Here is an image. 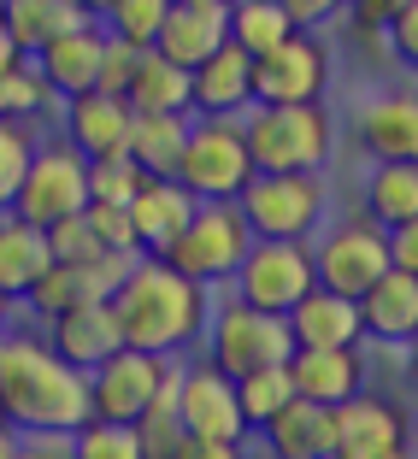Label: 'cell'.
Masks as SVG:
<instances>
[{
    "mask_svg": "<svg viewBox=\"0 0 418 459\" xmlns=\"http://www.w3.org/2000/svg\"><path fill=\"white\" fill-rule=\"evenodd\" d=\"M48 348H54L65 365H77V371L107 365L112 353L124 348L118 318H112V300H95V307H77V312H59L54 325H48Z\"/></svg>",
    "mask_w": 418,
    "mask_h": 459,
    "instance_id": "cell-22",
    "label": "cell"
},
{
    "mask_svg": "<svg viewBox=\"0 0 418 459\" xmlns=\"http://www.w3.org/2000/svg\"><path fill=\"white\" fill-rule=\"evenodd\" d=\"M48 247H54V265H95V259H107V247L95 242V230H89L83 212L48 230Z\"/></svg>",
    "mask_w": 418,
    "mask_h": 459,
    "instance_id": "cell-39",
    "label": "cell"
},
{
    "mask_svg": "<svg viewBox=\"0 0 418 459\" xmlns=\"http://www.w3.org/2000/svg\"><path fill=\"white\" fill-rule=\"evenodd\" d=\"M406 412L389 394H353L330 406V459H406Z\"/></svg>",
    "mask_w": 418,
    "mask_h": 459,
    "instance_id": "cell-13",
    "label": "cell"
},
{
    "mask_svg": "<svg viewBox=\"0 0 418 459\" xmlns=\"http://www.w3.org/2000/svg\"><path fill=\"white\" fill-rule=\"evenodd\" d=\"M100 65H107V30L100 24H83V30H71V36H59L54 48L36 54V71H41V82L54 89V100L95 95Z\"/></svg>",
    "mask_w": 418,
    "mask_h": 459,
    "instance_id": "cell-19",
    "label": "cell"
},
{
    "mask_svg": "<svg viewBox=\"0 0 418 459\" xmlns=\"http://www.w3.org/2000/svg\"><path fill=\"white\" fill-rule=\"evenodd\" d=\"M401 6H406V0H348V13L360 18L365 30H383L395 13H401Z\"/></svg>",
    "mask_w": 418,
    "mask_h": 459,
    "instance_id": "cell-46",
    "label": "cell"
},
{
    "mask_svg": "<svg viewBox=\"0 0 418 459\" xmlns=\"http://www.w3.org/2000/svg\"><path fill=\"white\" fill-rule=\"evenodd\" d=\"M13 459H71V436H18Z\"/></svg>",
    "mask_w": 418,
    "mask_h": 459,
    "instance_id": "cell-45",
    "label": "cell"
},
{
    "mask_svg": "<svg viewBox=\"0 0 418 459\" xmlns=\"http://www.w3.org/2000/svg\"><path fill=\"white\" fill-rule=\"evenodd\" d=\"M171 412L183 436H213V442H242V406H236V383L218 377L213 365H183L171 389Z\"/></svg>",
    "mask_w": 418,
    "mask_h": 459,
    "instance_id": "cell-14",
    "label": "cell"
},
{
    "mask_svg": "<svg viewBox=\"0 0 418 459\" xmlns=\"http://www.w3.org/2000/svg\"><path fill=\"white\" fill-rule=\"evenodd\" d=\"M230 41V6H189V0H171L160 36H153V54L171 59V65L195 71L201 59H213Z\"/></svg>",
    "mask_w": 418,
    "mask_h": 459,
    "instance_id": "cell-21",
    "label": "cell"
},
{
    "mask_svg": "<svg viewBox=\"0 0 418 459\" xmlns=\"http://www.w3.org/2000/svg\"><path fill=\"white\" fill-rule=\"evenodd\" d=\"M13 447H18V436L6 430V419H0V459H13Z\"/></svg>",
    "mask_w": 418,
    "mask_h": 459,
    "instance_id": "cell-50",
    "label": "cell"
},
{
    "mask_svg": "<svg viewBox=\"0 0 418 459\" xmlns=\"http://www.w3.org/2000/svg\"><path fill=\"white\" fill-rule=\"evenodd\" d=\"M0 24H6V41L18 48V59H36L41 48H54L59 36L95 24V18H83L71 0H0Z\"/></svg>",
    "mask_w": 418,
    "mask_h": 459,
    "instance_id": "cell-25",
    "label": "cell"
},
{
    "mask_svg": "<svg viewBox=\"0 0 418 459\" xmlns=\"http://www.w3.org/2000/svg\"><path fill=\"white\" fill-rule=\"evenodd\" d=\"M189 124H195L189 112H177V118H165V112H135L124 153H130V160L142 165L148 177H177L183 142H189Z\"/></svg>",
    "mask_w": 418,
    "mask_h": 459,
    "instance_id": "cell-30",
    "label": "cell"
},
{
    "mask_svg": "<svg viewBox=\"0 0 418 459\" xmlns=\"http://www.w3.org/2000/svg\"><path fill=\"white\" fill-rule=\"evenodd\" d=\"M312 289H318V277H312L307 242H254L230 277V295L254 312H271V318H289Z\"/></svg>",
    "mask_w": 418,
    "mask_h": 459,
    "instance_id": "cell-9",
    "label": "cell"
},
{
    "mask_svg": "<svg viewBox=\"0 0 418 459\" xmlns=\"http://www.w3.org/2000/svg\"><path fill=\"white\" fill-rule=\"evenodd\" d=\"M83 165H89V201L100 206H130L135 189L148 183V171L130 153H100V160H83Z\"/></svg>",
    "mask_w": 418,
    "mask_h": 459,
    "instance_id": "cell-36",
    "label": "cell"
},
{
    "mask_svg": "<svg viewBox=\"0 0 418 459\" xmlns=\"http://www.w3.org/2000/svg\"><path fill=\"white\" fill-rule=\"evenodd\" d=\"M289 383H295V401L342 406L365 389V353L360 348H295L289 353Z\"/></svg>",
    "mask_w": 418,
    "mask_h": 459,
    "instance_id": "cell-18",
    "label": "cell"
},
{
    "mask_svg": "<svg viewBox=\"0 0 418 459\" xmlns=\"http://www.w3.org/2000/svg\"><path fill=\"white\" fill-rule=\"evenodd\" d=\"M289 36H295V24H289V13L277 0H230V41H236L248 59L283 48Z\"/></svg>",
    "mask_w": 418,
    "mask_h": 459,
    "instance_id": "cell-32",
    "label": "cell"
},
{
    "mask_svg": "<svg viewBox=\"0 0 418 459\" xmlns=\"http://www.w3.org/2000/svg\"><path fill=\"white\" fill-rule=\"evenodd\" d=\"M353 142L371 153V165H418V95L389 89L353 112Z\"/></svg>",
    "mask_w": 418,
    "mask_h": 459,
    "instance_id": "cell-16",
    "label": "cell"
},
{
    "mask_svg": "<svg viewBox=\"0 0 418 459\" xmlns=\"http://www.w3.org/2000/svg\"><path fill=\"white\" fill-rule=\"evenodd\" d=\"M206 365H213L218 377H248V371H266V365H289L295 342H289V325L283 318H271V312H254L242 300L230 295L224 307L206 312Z\"/></svg>",
    "mask_w": 418,
    "mask_h": 459,
    "instance_id": "cell-7",
    "label": "cell"
},
{
    "mask_svg": "<svg viewBox=\"0 0 418 459\" xmlns=\"http://www.w3.org/2000/svg\"><path fill=\"white\" fill-rule=\"evenodd\" d=\"M401 359H406V377H413V383H418V330H413V336H406V342H401Z\"/></svg>",
    "mask_w": 418,
    "mask_h": 459,
    "instance_id": "cell-47",
    "label": "cell"
},
{
    "mask_svg": "<svg viewBox=\"0 0 418 459\" xmlns=\"http://www.w3.org/2000/svg\"><path fill=\"white\" fill-rule=\"evenodd\" d=\"M283 325L295 348H360V307L330 295V289H312Z\"/></svg>",
    "mask_w": 418,
    "mask_h": 459,
    "instance_id": "cell-26",
    "label": "cell"
},
{
    "mask_svg": "<svg viewBox=\"0 0 418 459\" xmlns=\"http://www.w3.org/2000/svg\"><path fill=\"white\" fill-rule=\"evenodd\" d=\"M0 419L13 436H77L89 424V371L65 365L48 336H0Z\"/></svg>",
    "mask_w": 418,
    "mask_h": 459,
    "instance_id": "cell-1",
    "label": "cell"
},
{
    "mask_svg": "<svg viewBox=\"0 0 418 459\" xmlns=\"http://www.w3.org/2000/svg\"><path fill=\"white\" fill-rule=\"evenodd\" d=\"M177 389V365L160 359V353H135V348H118L107 365L89 371V419L100 424H135L148 419L153 406Z\"/></svg>",
    "mask_w": 418,
    "mask_h": 459,
    "instance_id": "cell-8",
    "label": "cell"
},
{
    "mask_svg": "<svg viewBox=\"0 0 418 459\" xmlns=\"http://www.w3.org/2000/svg\"><path fill=\"white\" fill-rule=\"evenodd\" d=\"M71 459H148V454H142L135 430H124V424H100V419H89L77 436H71Z\"/></svg>",
    "mask_w": 418,
    "mask_h": 459,
    "instance_id": "cell-38",
    "label": "cell"
},
{
    "mask_svg": "<svg viewBox=\"0 0 418 459\" xmlns=\"http://www.w3.org/2000/svg\"><path fill=\"white\" fill-rule=\"evenodd\" d=\"M242 142L254 171H324L336 153V118L330 107H248Z\"/></svg>",
    "mask_w": 418,
    "mask_h": 459,
    "instance_id": "cell-3",
    "label": "cell"
},
{
    "mask_svg": "<svg viewBox=\"0 0 418 459\" xmlns=\"http://www.w3.org/2000/svg\"><path fill=\"white\" fill-rule=\"evenodd\" d=\"M83 218H89L95 242L107 247V254H142V247H135V224H130V212H124V206H100V201H89V206H83Z\"/></svg>",
    "mask_w": 418,
    "mask_h": 459,
    "instance_id": "cell-40",
    "label": "cell"
},
{
    "mask_svg": "<svg viewBox=\"0 0 418 459\" xmlns=\"http://www.w3.org/2000/svg\"><path fill=\"white\" fill-rule=\"evenodd\" d=\"M54 265V247H48V230L24 224L18 212H0V289L13 300H24L30 289L48 277Z\"/></svg>",
    "mask_w": 418,
    "mask_h": 459,
    "instance_id": "cell-27",
    "label": "cell"
},
{
    "mask_svg": "<svg viewBox=\"0 0 418 459\" xmlns=\"http://www.w3.org/2000/svg\"><path fill=\"white\" fill-rule=\"evenodd\" d=\"M13 59H18V48L6 41V24H0V65H13Z\"/></svg>",
    "mask_w": 418,
    "mask_h": 459,
    "instance_id": "cell-51",
    "label": "cell"
},
{
    "mask_svg": "<svg viewBox=\"0 0 418 459\" xmlns=\"http://www.w3.org/2000/svg\"><path fill=\"white\" fill-rule=\"evenodd\" d=\"M89 206V165L65 148V142H36L30 171L13 195V212L36 230H54Z\"/></svg>",
    "mask_w": 418,
    "mask_h": 459,
    "instance_id": "cell-10",
    "label": "cell"
},
{
    "mask_svg": "<svg viewBox=\"0 0 418 459\" xmlns=\"http://www.w3.org/2000/svg\"><path fill=\"white\" fill-rule=\"evenodd\" d=\"M54 107H59V100H54V89L41 82L36 59L0 65V118H6V124H36V118H48Z\"/></svg>",
    "mask_w": 418,
    "mask_h": 459,
    "instance_id": "cell-33",
    "label": "cell"
},
{
    "mask_svg": "<svg viewBox=\"0 0 418 459\" xmlns=\"http://www.w3.org/2000/svg\"><path fill=\"white\" fill-rule=\"evenodd\" d=\"M254 107H318L330 89V48L312 30H295L283 48H271L248 65Z\"/></svg>",
    "mask_w": 418,
    "mask_h": 459,
    "instance_id": "cell-12",
    "label": "cell"
},
{
    "mask_svg": "<svg viewBox=\"0 0 418 459\" xmlns=\"http://www.w3.org/2000/svg\"><path fill=\"white\" fill-rule=\"evenodd\" d=\"M248 65H254V59H248L236 41H224L213 59H201V65L189 71V118H242V112L254 107Z\"/></svg>",
    "mask_w": 418,
    "mask_h": 459,
    "instance_id": "cell-20",
    "label": "cell"
},
{
    "mask_svg": "<svg viewBox=\"0 0 418 459\" xmlns=\"http://www.w3.org/2000/svg\"><path fill=\"white\" fill-rule=\"evenodd\" d=\"M295 401V383H289V365H266V371H248L236 377V406H242L248 430H266L283 406Z\"/></svg>",
    "mask_w": 418,
    "mask_h": 459,
    "instance_id": "cell-34",
    "label": "cell"
},
{
    "mask_svg": "<svg viewBox=\"0 0 418 459\" xmlns=\"http://www.w3.org/2000/svg\"><path fill=\"white\" fill-rule=\"evenodd\" d=\"M130 265H135V254H107V259H95V265H48V277L24 295V307L36 312L41 325H54L59 312L112 300V289L124 283V271H130Z\"/></svg>",
    "mask_w": 418,
    "mask_h": 459,
    "instance_id": "cell-15",
    "label": "cell"
},
{
    "mask_svg": "<svg viewBox=\"0 0 418 459\" xmlns=\"http://www.w3.org/2000/svg\"><path fill=\"white\" fill-rule=\"evenodd\" d=\"M248 247H254V236H248V224H242L236 206H195V218L177 230L153 259L213 295V289H230V277H236V265H242Z\"/></svg>",
    "mask_w": 418,
    "mask_h": 459,
    "instance_id": "cell-6",
    "label": "cell"
},
{
    "mask_svg": "<svg viewBox=\"0 0 418 459\" xmlns=\"http://www.w3.org/2000/svg\"><path fill=\"white\" fill-rule=\"evenodd\" d=\"M383 242H389V271H406V277H418V218H406V224L383 230Z\"/></svg>",
    "mask_w": 418,
    "mask_h": 459,
    "instance_id": "cell-42",
    "label": "cell"
},
{
    "mask_svg": "<svg viewBox=\"0 0 418 459\" xmlns=\"http://www.w3.org/2000/svg\"><path fill=\"white\" fill-rule=\"evenodd\" d=\"M30 153H36V130L0 118V212H13V195L30 171Z\"/></svg>",
    "mask_w": 418,
    "mask_h": 459,
    "instance_id": "cell-37",
    "label": "cell"
},
{
    "mask_svg": "<svg viewBox=\"0 0 418 459\" xmlns=\"http://www.w3.org/2000/svg\"><path fill=\"white\" fill-rule=\"evenodd\" d=\"M383 36H389V54L401 59L406 71H418V0H406L401 13L383 24Z\"/></svg>",
    "mask_w": 418,
    "mask_h": 459,
    "instance_id": "cell-41",
    "label": "cell"
},
{
    "mask_svg": "<svg viewBox=\"0 0 418 459\" xmlns=\"http://www.w3.org/2000/svg\"><path fill=\"white\" fill-rule=\"evenodd\" d=\"M165 13H171V0H112L107 18H100V30H107L112 41H124V48H153V36H160Z\"/></svg>",
    "mask_w": 418,
    "mask_h": 459,
    "instance_id": "cell-35",
    "label": "cell"
},
{
    "mask_svg": "<svg viewBox=\"0 0 418 459\" xmlns=\"http://www.w3.org/2000/svg\"><path fill=\"white\" fill-rule=\"evenodd\" d=\"M130 71H135V48H124V41L107 36V65H100V89H95V95H124Z\"/></svg>",
    "mask_w": 418,
    "mask_h": 459,
    "instance_id": "cell-43",
    "label": "cell"
},
{
    "mask_svg": "<svg viewBox=\"0 0 418 459\" xmlns=\"http://www.w3.org/2000/svg\"><path fill=\"white\" fill-rule=\"evenodd\" d=\"M71 6H77L83 18H95V24H100V18H107V6H112V0H71Z\"/></svg>",
    "mask_w": 418,
    "mask_h": 459,
    "instance_id": "cell-48",
    "label": "cell"
},
{
    "mask_svg": "<svg viewBox=\"0 0 418 459\" xmlns=\"http://www.w3.org/2000/svg\"><path fill=\"white\" fill-rule=\"evenodd\" d=\"M135 112L124 107V95H77L59 100V142L77 160H100V153H124Z\"/></svg>",
    "mask_w": 418,
    "mask_h": 459,
    "instance_id": "cell-17",
    "label": "cell"
},
{
    "mask_svg": "<svg viewBox=\"0 0 418 459\" xmlns=\"http://www.w3.org/2000/svg\"><path fill=\"white\" fill-rule=\"evenodd\" d=\"M307 247H312V277H318V289H330V295H342V300H360L365 289L389 271V242H383V230L365 212L330 224L318 242H307Z\"/></svg>",
    "mask_w": 418,
    "mask_h": 459,
    "instance_id": "cell-11",
    "label": "cell"
},
{
    "mask_svg": "<svg viewBox=\"0 0 418 459\" xmlns=\"http://www.w3.org/2000/svg\"><path fill=\"white\" fill-rule=\"evenodd\" d=\"M353 307H360V342H389V348H401L418 330V277L383 271Z\"/></svg>",
    "mask_w": 418,
    "mask_h": 459,
    "instance_id": "cell-23",
    "label": "cell"
},
{
    "mask_svg": "<svg viewBox=\"0 0 418 459\" xmlns=\"http://www.w3.org/2000/svg\"><path fill=\"white\" fill-rule=\"evenodd\" d=\"M277 6L289 13V24H295V30H318V24H330L348 0H277Z\"/></svg>",
    "mask_w": 418,
    "mask_h": 459,
    "instance_id": "cell-44",
    "label": "cell"
},
{
    "mask_svg": "<svg viewBox=\"0 0 418 459\" xmlns=\"http://www.w3.org/2000/svg\"><path fill=\"white\" fill-rule=\"evenodd\" d=\"M124 107L130 112H165V118L189 112V71L171 65V59H160L153 48H142L130 82H124Z\"/></svg>",
    "mask_w": 418,
    "mask_h": 459,
    "instance_id": "cell-28",
    "label": "cell"
},
{
    "mask_svg": "<svg viewBox=\"0 0 418 459\" xmlns=\"http://www.w3.org/2000/svg\"><path fill=\"white\" fill-rule=\"evenodd\" d=\"M254 242H312L330 212L318 171H259L236 201Z\"/></svg>",
    "mask_w": 418,
    "mask_h": 459,
    "instance_id": "cell-4",
    "label": "cell"
},
{
    "mask_svg": "<svg viewBox=\"0 0 418 459\" xmlns=\"http://www.w3.org/2000/svg\"><path fill=\"white\" fill-rule=\"evenodd\" d=\"M259 436H266L271 459H330V406L289 401Z\"/></svg>",
    "mask_w": 418,
    "mask_h": 459,
    "instance_id": "cell-29",
    "label": "cell"
},
{
    "mask_svg": "<svg viewBox=\"0 0 418 459\" xmlns=\"http://www.w3.org/2000/svg\"><path fill=\"white\" fill-rule=\"evenodd\" d=\"M206 312H213L206 289L189 283V277H177L153 254H135V265L124 271V283L112 289V318H118L124 348L160 353V359L195 348V336L206 330Z\"/></svg>",
    "mask_w": 418,
    "mask_h": 459,
    "instance_id": "cell-2",
    "label": "cell"
},
{
    "mask_svg": "<svg viewBox=\"0 0 418 459\" xmlns=\"http://www.w3.org/2000/svg\"><path fill=\"white\" fill-rule=\"evenodd\" d=\"M254 160L242 142V118H195L183 160H177V183L201 206H236L242 189L254 183Z\"/></svg>",
    "mask_w": 418,
    "mask_h": 459,
    "instance_id": "cell-5",
    "label": "cell"
},
{
    "mask_svg": "<svg viewBox=\"0 0 418 459\" xmlns=\"http://www.w3.org/2000/svg\"><path fill=\"white\" fill-rule=\"evenodd\" d=\"M13 307H18V300L6 295V289H0V336H6V325H13Z\"/></svg>",
    "mask_w": 418,
    "mask_h": 459,
    "instance_id": "cell-49",
    "label": "cell"
},
{
    "mask_svg": "<svg viewBox=\"0 0 418 459\" xmlns=\"http://www.w3.org/2000/svg\"><path fill=\"white\" fill-rule=\"evenodd\" d=\"M360 201L378 230H395L406 218H418V165H371Z\"/></svg>",
    "mask_w": 418,
    "mask_h": 459,
    "instance_id": "cell-31",
    "label": "cell"
},
{
    "mask_svg": "<svg viewBox=\"0 0 418 459\" xmlns=\"http://www.w3.org/2000/svg\"><path fill=\"white\" fill-rule=\"evenodd\" d=\"M189 6H230V0H189Z\"/></svg>",
    "mask_w": 418,
    "mask_h": 459,
    "instance_id": "cell-52",
    "label": "cell"
},
{
    "mask_svg": "<svg viewBox=\"0 0 418 459\" xmlns=\"http://www.w3.org/2000/svg\"><path fill=\"white\" fill-rule=\"evenodd\" d=\"M195 206H201V201H195L177 177H148V183L135 189V201L124 206L130 224H135V247H142V254H160L177 230L195 218Z\"/></svg>",
    "mask_w": 418,
    "mask_h": 459,
    "instance_id": "cell-24",
    "label": "cell"
}]
</instances>
